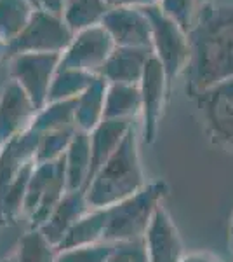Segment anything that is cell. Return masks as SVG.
I'll list each match as a JSON object with an SVG mask.
<instances>
[{
  "label": "cell",
  "instance_id": "6da1fadb",
  "mask_svg": "<svg viewBox=\"0 0 233 262\" xmlns=\"http://www.w3.org/2000/svg\"><path fill=\"white\" fill-rule=\"evenodd\" d=\"M192 58L186 69L190 96L197 98L216 84L233 77V4L198 7L188 32Z\"/></svg>",
  "mask_w": 233,
  "mask_h": 262
},
{
  "label": "cell",
  "instance_id": "7a4b0ae2",
  "mask_svg": "<svg viewBox=\"0 0 233 262\" xmlns=\"http://www.w3.org/2000/svg\"><path fill=\"white\" fill-rule=\"evenodd\" d=\"M145 185V173L139 159L138 129L133 124L112 158L87 184L86 198L91 208H108L141 191Z\"/></svg>",
  "mask_w": 233,
  "mask_h": 262
},
{
  "label": "cell",
  "instance_id": "3957f363",
  "mask_svg": "<svg viewBox=\"0 0 233 262\" xmlns=\"http://www.w3.org/2000/svg\"><path fill=\"white\" fill-rule=\"evenodd\" d=\"M169 185L164 180L148 182L141 191L105 208V234L103 243H122L143 239L151 224V219L164 198Z\"/></svg>",
  "mask_w": 233,
  "mask_h": 262
},
{
  "label": "cell",
  "instance_id": "277c9868",
  "mask_svg": "<svg viewBox=\"0 0 233 262\" xmlns=\"http://www.w3.org/2000/svg\"><path fill=\"white\" fill-rule=\"evenodd\" d=\"M66 192L68 187H66L65 156L56 161L35 163L28 182L23 208V215L28 219L30 229H40Z\"/></svg>",
  "mask_w": 233,
  "mask_h": 262
},
{
  "label": "cell",
  "instance_id": "5b68a950",
  "mask_svg": "<svg viewBox=\"0 0 233 262\" xmlns=\"http://www.w3.org/2000/svg\"><path fill=\"white\" fill-rule=\"evenodd\" d=\"M146 14L151 23V51L153 56L162 63L169 82L186 72L192 58V46H190L188 32L164 14L159 6L148 7Z\"/></svg>",
  "mask_w": 233,
  "mask_h": 262
},
{
  "label": "cell",
  "instance_id": "8992f818",
  "mask_svg": "<svg viewBox=\"0 0 233 262\" xmlns=\"http://www.w3.org/2000/svg\"><path fill=\"white\" fill-rule=\"evenodd\" d=\"M75 33L63 16L37 9L23 32L9 44V58L23 53L63 54L73 40Z\"/></svg>",
  "mask_w": 233,
  "mask_h": 262
},
{
  "label": "cell",
  "instance_id": "52a82bcc",
  "mask_svg": "<svg viewBox=\"0 0 233 262\" xmlns=\"http://www.w3.org/2000/svg\"><path fill=\"white\" fill-rule=\"evenodd\" d=\"M59 61L61 54L49 53H23L7 60L9 77L23 88L37 111H42L47 105L50 84L58 72Z\"/></svg>",
  "mask_w": 233,
  "mask_h": 262
},
{
  "label": "cell",
  "instance_id": "ba28073f",
  "mask_svg": "<svg viewBox=\"0 0 233 262\" xmlns=\"http://www.w3.org/2000/svg\"><path fill=\"white\" fill-rule=\"evenodd\" d=\"M195 100L211 142L233 152V77L205 90Z\"/></svg>",
  "mask_w": 233,
  "mask_h": 262
},
{
  "label": "cell",
  "instance_id": "9c48e42d",
  "mask_svg": "<svg viewBox=\"0 0 233 262\" xmlns=\"http://www.w3.org/2000/svg\"><path fill=\"white\" fill-rule=\"evenodd\" d=\"M115 48V42L105 30L103 25L91 27L87 30L75 33L68 49L61 54L58 70L70 69L99 75Z\"/></svg>",
  "mask_w": 233,
  "mask_h": 262
},
{
  "label": "cell",
  "instance_id": "30bf717a",
  "mask_svg": "<svg viewBox=\"0 0 233 262\" xmlns=\"http://www.w3.org/2000/svg\"><path fill=\"white\" fill-rule=\"evenodd\" d=\"M169 86H171V82H169L162 63L155 56H151L146 63L141 82H139L143 138L146 143H153L157 133H159V126L165 111V103H167Z\"/></svg>",
  "mask_w": 233,
  "mask_h": 262
},
{
  "label": "cell",
  "instance_id": "8fae6325",
  "mask_svg": "<svg viewBox=\"0 0 233 262\" xmlns=\"http://www.w3.org/2000/svg\"><path fill=\"white\" fill-rule=\"evenodd\" d=\"M101 25L118 48L151 49V23L145 9L122 4L110 7Z\"/></svg>",
  "mask_w": 233,
  "mask_h": 262
},
{
  "label": "cell",
  "instance_id": "7c38bea8",
  "mask_svg": "<svg viewBox=\"0 0 233 262\" xmlns=\"http://www.w3.org/2000/svg\"><path fill=\"white\" fill-rule=\"evenodd\" d=\"M37 108L30 96L16 81L9 77L0 91V149L32 126Z\"/></svg>",
  "mask_w": 233,
  "mask_h": 262
},
{
  "label": "cell",
  "instance_id": "4fadbf2b",
  "mask_svg": "<svg viewBox=\"0 0 233 262\" xmlns=\"http://www.w3.org/2000/svg\"><path fill=\"white\" fill-rule=\"evenodd\" d=\"M143 239L150 262H183L186 255L181 234L164 203L157 208Z\"/></svg>",
  "mask_w": 233,
  "mask_h": 262
},
{
  "label": "cell",
  "instance_id": "5bb4252c",
  "mask_svg": "<svg viewBox=\"0 0 233 262\" xmlns=\"http://www.w3.org/2000/svg\"><path fill=\"white\" fill-rule=\"evenodd\" d=\"M91 205L87 203L86 191H68L63 196V200L58 203V206L53 210L47 222L40 227L44 236L53 245L59 247V243L65 239L71 227L77 224L86 213L91 212Z\"/></svg>",
  "mask_w": 233,
  "mask_h": 262
},
{
  "label": "cell",
  "instance_id": "9a60e30c",
  "mask_svg": "<svg viewBox=\"0 0 233 262\" xmlns=\"http://www.w3.org/2000/svg\"><path fill=\"white\" fill-rule=\"evenodd\" d=\"M151 56H153L151 49L117 46L99 75L108 84H139Z\"/></svg>",
  "mask_w": 233,
  "mask_h": 262
},
{
  "label": "cell",
  "instance_id": "2e32d148",
  "mask_svg": "<svg viewBox=\"0 0 233 262\" xmlns=\"http://www.w3.org/2000/svg\"><path fill=\"white\" fill-rule=\"evenodd\" d=\"M133 124H134L133 121H124V119H103L97 128H94L89 133V137H91V156H92L89 182L105 166V163L112 158L113 152L118 149V145L122 143L127 131L131 129Z\"/></svg>",
  "mask_w": 233,
  "mask_h": 262
},
{
  "label": "cell",
  "instance_id": "e0dca14e",
  "mask_svg": "<svg viewBox=\"0 0 233 262\" xmlns=\"http://www.w3.org/2000/svg\"><path fill=\"white\" fill-rule=\"evenodd\" d=\"M91 137L86 131L77 129L70 147L65 152L66 187L68 191H86L89 177H91Z\"/></svg>",
  "mask_w": 233,
  "mask_h": 262
},
{
  "label": "cell",
  "instance_id": "ac0fdd59",
  "mask_svg": "<svg viewBox=\"0 0 233 262\" xmlns=\"http://www.w3.org/2000/svg\"><path fill=\"white\" fill-rule=\"evenodd\" d=\"M108 82L103 77H97L91 86L77 98V112H75V126L80 131L91 133L105 119V101H107Z\"/></svg>",
  "mask_w": 233,
  "mask_h": 262
},
{
  "label": "cell",
  "instance_id": "d6986e66",
  "mask_svg": "<svg viewBox=\"0 0 233 262\" xmlns=\"http://www.w3.org/2000/svg\"><path fill=\"white\" fill-rule=\"evenodd\" d=\"M141 116L139 84H108L105 119L134 121Z\"/></svg>",
  "mask_w": 233,
  "mask_h": 262
},
{
  "label": "cell",
  "instance_id": "ffe728a7",
  "mask_svg": "<svg viewBox=\"0 0 233 262\" xmlns=\"http://www.w3.org/2000/svg\"><path fill=\"white\" fill-rule=\"evenodd\" d=\"M105 222H107L105 208H92L71 227L68 234L65 236V239L59 243L58 250H68V248L91 247V245L103 243Z\"/></svg>",
  "mask_w": 233,
  "mask_h": 262
},
{
  "label": "cell",
  "instance_id": "44dd1931",
  "mask_svg": "<svg viewBox=\"0 0 233 262\" xmlns=\"http://www.w3.org/2000/svg\"><path fill=\"white\" fill-rule=\"evenodd\" d=\"M110 6L105 0H66L63 19L73 33L103 23Z\"/></svg>",
  "mask_w": 233,
  "mask_h": 262
},
{
  "label": "cell",
  "instance_id": "7402d4cb",
  "mask_svg": "<svg viewBox=\"0 0 233 262\" xmlns=\"http://www.w3.org/2000/svg\"><path fill=\"white\" fill-rule=\"evenodd\" d=\"M35 11L30 0H0V40L11 44L27 28Z\"/></svg>",
  "mask_w": 233,
  "mask_h": 262
},
{
  "label": "cell",
  "instance_id": "603a6c76",
  "mask_svg": "<svg viewBox=\"0 0 233 262\" xmlns=\"http://www.w3.org/2000/svg\"><path fill=\"white\" fill-rule=\"evenodd\" d=\"M97 77H99V75L91 74V72L70 70V69L58 70L56 75H54L53 84H50L47 103L79 98Z\"/></svg>",
  "mask_w": 233,
  "mask_h": 262
},
{
  "label": "cell",
  "instance_id": "cb8c5ba5",
  "mask_svg": "<svg viewBox=\"0 0 233 262\" xmlns=\"http://www.w3.org/2000/svg\"><path fill=\"white\" fill-rule=\"evenodd\" d=\"M75 112H77V98L65 101H53L47 103L42 111L37 112L32 126L39 133L63 129V128H77L75 126Z\"/></svg>",
  "mask_w": 233,
  "mask_h": 262
},
{
  "label": "cell",
  "instance_id": "d4e9b609",
  "mask_svg": "<svg viewBox=\"0 0 233 262\" xmlns=\"http://www.w3.org/2000/svg\"><path fill=\"white\" fill-rule=\"evenodd\" d=\"M58 252L56 245L50 243L40 229H30L21 238L14 257L16 262H56Z\"/></svg>",
  "mask_w": 233,
  "mask_h": 262
},
{
  "label": "cell",
  "instance_id": "484cf974",
  "mask_svg": "<svg viewBox=\"0 0 233 262\" xmlns=\"http://www.w3.org/2000/svg\"><path fill=\"white\" fill-rule=\"evenodd\" d=\"M77 133V128H63V129H54L47 131V133L40 135L39 147H37L35 154V163H49L56 161V159L65 156L66 149L70 147L73 135Z\"/></svg>",
  "mask_w": 233,
  "mask_h": 262
},
{
  "label": "cell",
  "instance_id": "4316f807",
  "mask_svg": "<svg viewBox=\"0 0 233 262\" xmlns=\"http://www.w3.org/2000/svg\"><path fill=\"white\" fill-rule=\"evenodd\" d=\"M159 7L164 14H167L171 19L179 23L186 32H190L198 11V0H162Z\"/></svg>",
  "mask_w": 233,
  "mask_h": 262
},
{
  "label": "cell",
  "instance_id": "83f0119b",
  "mask_svg": "<svg viewBox=\"0 0 233 262\" xmlns=\"http://www.w3.org/2000/svg\"><path fill=\"white\" fill-rule=\"evenodd\" d=\"M112 243H97L91 247L68 248V250H59L56 262H107Z\"/></svg>",
  "mask_w": 233,
  "mask_h": 262
},
{
  "label": "cell",
  "instance_id": "f1b7e54d",
  "mask_svg": "<svg viewBox=\"0 0 233 262\" xmlns=\"http://www.w3.org/2000/svg\"><path fill=\"white\" fill-rule=\"evenodd\" d=\"M107 262H150L145 239L113 243Z\"/></svg>",
  "mask_w": 233,
  "mask_h": 262
},
{
  "label": "cell",
  "instance_id": "f546056e",
  "mask_svg": "<svg viewBox=\"0 0 233 262\" xmlns=\"http://www.w3.org/2000/svg\"><path fill=\"white\" fill-rule=\"evenodd\" d=\"M37 2H39V9L47 11L50 14L63 16L66 0H37Z\"/></svg>",
  "mask_w": 233,
  "mask_h": 262
},
{
  "label": "cell",
  "instance_id": "4dcf8cb0",
  "mask_svg": "<svg viewBox=\"0 0 233 262\" xmlns=\"http://www.w3.org/2000/svg\"><path fill=\"white\" fill-rule=\"evenodd\" d=\"M183 262H223V260L211 252H192V253H186Z\"/></svg>",
  "mask_w": 233,
  "mask_h": 262
},
{
  "label": "cell",
  "instance_id": "1f68e13d",
  "mask_svg": "<svg viewBox=\"0 0 233 262\" xmlns=\"http://www.w3.org/2000/svg\"><path fill=\"white\" fill-rule=\"evenodd\" d=\"M162 0H122V6H133L139 7V9H148V7L160 6Z\"/></svg>",
  "mask_w": 233,
  "mask_h": 262
},
{
  "label": "cell",
  "instance_id": "d6a6232c",
  "mask_svg": "<svg viewBox=\"0 0 233 262\" xmlns=\"http://www.w3.org/2000/svg\"><path fill=\"white\" fill-rule=\"evenodd\" d=\"M7 60H9V44L0 40V65L7 63Z\"/></svg>",
  "mask_w": 233,
  "mask_h": 262
},
{
  "label": "cell",
  "instance_id": "836d02e7",
  "mask_svg": "<svg viewBox=\"0 0 233 262\" xmlns=\"http://www.w3.org/2000/svg\"><path fill=\"white\" fill-rule=\"evenodd\" d=\"M105 2H107L110 7H115V6H120L122 0H105Z\"/></svg>",
  "mask_w": 233,
  "mask_h": 262
},
{
  "label": "cell",
  "instance_id": "e575fe53",
  "mask_svg": "<svg viewBox=\"0 0 233 262\" xmlns=\"http://www.w3.org/2000/svg\"><path fill=\"white\" fill-rule=\"evenodd\" d=\"M230 247H231V250H233V217H231V221H230Z\"/></svg>",
  "mask_w": 233,
  "mask_h": 262
},
{
  "label": "cell",
  "instance_id": "d590c367",
  "mask_svg": "<svg viewBox=\"0 0 233 262\" xmlns=\"http://www.w3.org/2000/svg\"><path fill=\"white\" fill-rule=\"evenodd\" d=\"M4 262H16V257H14V255H11L9 259H7V260H4Z\"/></svg>",
  "mask_w": 233,
  "mask_h": 262
},
{
  "label": "cell",
  "instance_id": "8d00e7d4",
  "mask_svg": "<svg viewBox=\"0 0 233 262\" xmlns=\"http://www.w3.org/2000/svg\"><path fill=\"white\" fill-rule=\"evenodd\" d=\"M30 2H32V4H33V6H35V7H37V9H39V2H37V0H30Z\"/></svg>",
  "mask_w": 233,
  "mask_h": 262
},
{
  "label": "cell",
  "instance_id": "74e56055",
  "mask_svg": "<svg viewBox=\"0 0 233 262\" xmlns=\"http://www.w3.org/2000/svg\"><path fill=\"white\" fill-rule=\"evenodd\" d=\"M204 4H207V0H198V7L204 6Z\"/></svg>",
  "mask_w": 233,
  "mask_h": 262
},
{
  "label": "cell",
  "instance_id": "f35d334b",
  "mask_svg": "<svg viewBox=\"0 0 233 262\" xmlns=\"http://www.w3.org/2000/svg\"><path fill=\"white\" fill-rule=\"evenodd\" d=\"M0 67H2V65H0Z\"/></svg>",
  "mask_w": 233,
  "mask_h": 262
}]
</instances>
